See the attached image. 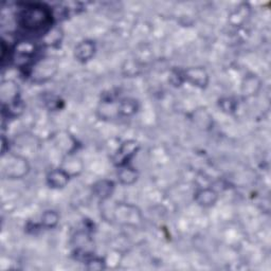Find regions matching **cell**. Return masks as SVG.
I'll list each match as a JSON object with an SVG mask.
<instances>
[{"label": "cell", "instance_id": "obj_1", "mask_svg": "<svg viewBox=\"0 0 271 271\" xmlns=\"http://www.w3.org/2000/svg\"><path fill=\"white\" fill-rule=\"evenodd\" d=\"M17 22L29 33H48L53 23V15L46 6L31 4L19 11Z\"/></svg>", "mask_w": 271, "mask_h": 271}, {"label": "cell", "instance_id": "obj_2", "mask_svg": "<svg viewBox=\"0 0 271 271\" xmlns=\"http://www.w3.org/2000/svg\"><path fill=\"white\" fill-rule=\"evenodd\" d=\"M138 143L136 141H127V142L123 143L119 150L117 151V154L114 156V163L118 167H125L128 160H131L133 156L136 154L138 150Z\"/></svg>", "mask_w": 271, "mask_h": 271}, {"label": "cell", "instance_id": "obj_3", "mask_svg": "<svg viewBox=\"0 0 271 271\" xmlns=\"http://www.w3.org/2000/svg\"><path fill=\"white\" fill-rule=\"evenodd\" d=\"M183 76L186 81H188L195 86L205 87L208 84V73L206 72L205 69L200 67L187 69Z\"/></svg>", "mask_w": 271, "mask_h": 271}, {"label": "cell", "instance_id": "obj_4", "mask_svg": "<svg viewBox=\"0 0 271 271\" xmlns=\"http://www.w3.org/2000/svg\"><path fill=\"white\" fill-rule=\"evenodd\" d=\"M94 51H96V47H94V44L91 41H85L80 43L75 47V57L79 61L82 62H86L89 61L94 54Z\"/></svg>", "mask_w": 271, "mask_h": 271}, {"label": "cell", "instance_id": "obj_5", "mask_svg": "<svg viewBox=\"0 0 271 271\" xmlns=\"http://www.w3.org/2000/svg\"><path fill=\"white\" fill-rule=\"evenodd\" d=\"M69 181V174L62 169L52 171L48 175V182L52 187H64Z\"/></svg>", "mask_w": 271, "mask_h": 271}, {"label": "cell", "instance_id": "obj_6", "mask_svg": "<svg viewBox=\"0 0 271 271\" xmlns=\"http://www.w3.org/2000/svg\"><path fill=\"white\" fill-rule=\"evenodd\" d=\"M93 190H94V193H96V195L101 197L102 199L108 198L113 191V183L111 181L103 180V181H100L96 185H94Z\"/></svg>", "mask_w": 271, "mask_h": 271}, {"label": "cell", "instance_id": "obj_7", "mask_svg": "<svg viewBox=\"0 0 271 271\" xmlns=\"http://www.w3.org/2000/svg\"><path fill=\"white\" fill-rule=\"evenodd\" d=\"M216 194L212 190H203L197 193L196 200L199 205H202L204 207H210L212 205H214L216 202Z\"/></svg>", "mask_w": 271, "mask_h": 271}, {"label": "cell", "instance_id": "obj_8", "mask_svg": "<svg viewBox=\"0 0 271 271\" xmlns=\"http://www.w3.org/2000/svg\"><path fill=\"white\" fill-rule=\"evenodd\" d=\"M118 176L124 184H132L137 180V173L132 168H122Z\"/></svg>", "mask_w": 271, "mask_h": 271}, {"label": "cell", "instance_id": "obj_9", "mask_svg": "<svg viewBox=\"0 0 271 271\" xmlns=\"http://www.w3.org/2000/svg\"><path fill=\"white\" fill-rule=\"evenodd\" d=\"M58 221V215L54 211H47L43 216V222L46 227H54Z\"/></svg>", "mask_w": 271, "mask_h": 271}]
</instances>
